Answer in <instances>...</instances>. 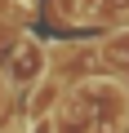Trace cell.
Returning a JSON list of instances; mask_svg holds the SVG:
<instances>
[{"mask_svg": "<svg viewBox=\"0 0 129 133\" xmlns=\"http://www.w3.org/2000/svg\"><path fill=\"white\" fill-rule=\"evenodd\" d=\"M62 93H67V89L45 76V80L27 93V124H49V115H58V107H62Z\"/></svg>", "mask_w": 129, "mask_h": 133, "instance_id": "cell-3", "label": "cell"}, {"mask_svg": "<svg viewBox=\"0 0 129 133\" xmlns=\"http://www.w3.org/2000/svg\"><path fill=\"white\" fill-rule=\"evenodd\" d=\"M45 71H49V49L40 44V40H18L14 44V58H9V89H36L40 80H45Z\"/></svg>", "mask_w": 129, "mask_h": 133, "instance_id": "cell-2", "label": "cell"}, {"mask_svg": "<svg viewBox=\"0 0 129 133\" xmlns=\"http://www.w3.org/2000/svg\"><path fill=\"white\" fill-rule=\"evenodd\" d=\"M129 124V89L120 80H80L62 93L58 115L49 120L53 133H120Z\"/></svg>", "mask_w": 129, "mask_h": 133, "instance_id": "cell-1", "label": "cell"}]
</instances>
